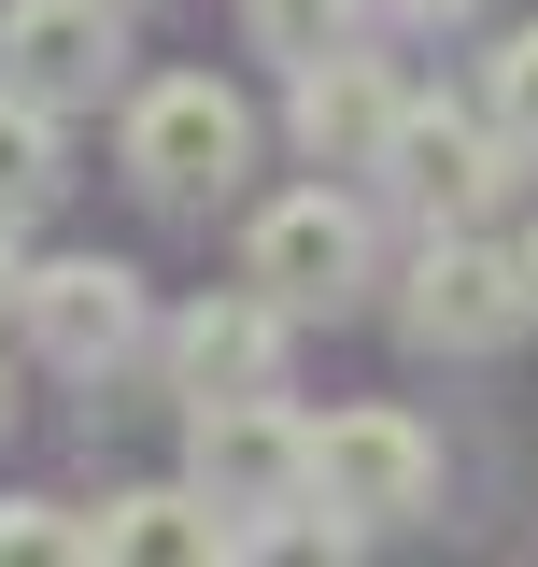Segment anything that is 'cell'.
Here are the masks:
<instances>
[{"mask_svg": "<svg viewBox=\"0 0 538 567\" xmlns=\"http://www.w3.org/2000/svg\"><path fill=\"white\" fill-rule=\"evenodd\" d=\"M369 14H383V0H241V43H256L269 71H312V58H340V43H369Z\"/></svg>", "mask_w": 538, "mask_h": 567, "instance_id": "cell-13", "label": "cell"}, {"mask_svg": "<svg viewBox=\"0 0 538 567\" xmlns=\"http://www.w3.org/2000/svg\"><path fill=\"white\" fill-rule=\"evenodd\" d=\"M397 114H411V85H397V58L383 43H340V58H312V71H283V142L312 156V171H383V142H397Z\"/></svg>", "mask_w": 538, "mask_h": 567, "instance_id": "cell-9", "label": "cell"}, {"mask_svg": "<svg viewBox=\"0 0 538 567\" xmlns=\"http://www.w3.org/2000/svg\"><path fill=\"white\" fill-rule=\"evenodd\" d=\"M14 327H29V354L58 383H114L128 354H156V298H142L128 256H43L14 284Z\"/></svg>", "mask_w": 538, "mask_h": 567, "instance_id": "cell-5", "label": "cell"}, {"mask_svg": "<svg viewBox=\"0 0 538 567\" xmlns=\"http://www.w3.org/2000/svg\"><path fill=\"white\" fill-rule=\"evenodd\" d=\"M510 171H525V142L496 128V114H468V100H411L369 185H383V199H397L411 227H496Z\"/></svg>", "mask_w": 538, "mask_h": 567, "instance_id": "cell-4", "label": "cell"}, {"mask_svg": "<svg viewBox=\"0 0 538 567\" xmlns=\"http://www.w3.org/2000/svg\"><path fill=\"white\" fill-rule=\"evenodd\" d=\"M0 85H29V100H114L128 85V0H0Z\"/></svg>", "mask_w": 538, "mask_h": 567, "instance_id": "cell-10", "label": "cell"}, {"mask_svg": "<svg viewBox=\"0 0 538 567\" xmlns=\"http://www.w3.org/2000/svg\"><path fill=\"white\" fill-rule=\"evenodd\" d=\"M538 327V284H525V241L496 227H425L397 270V341L425 369H468V354H510Z\"/></svg>", "mask_w": 538, "mask_h": 567, "instance_id": "cell-2", "label": "cell"}, {"mask_svg": "<svg viewBox=\"0 0 538 567\" xmlns=\"http://www.w3.org/2000/svg\"><path fill=\"white\" fill-rule=\"evenodd\" d=\"M227 554H256V525L213 483H142L85 511V567H227Z\"/></svg>", "mask_w": 538, "mask_h": 567, "instance_id": "cell-11", "label": "cell"}, {"mask_svg": "<svg viewBox=\"0 0 538 567\" xmlns=\"http://www.w3.org/2000/svg\"><path fill=\"white\" fill-rule=\"evenodd\" d=\"M14 284H29V256H14V213H0V312H14Z\"/></svg>", "mask_w": 538, "mask_h": 567, "instance_id": "cell-17", "label": "cell"}, {"mask_svg": "<svg viewBox=\"0 0 538 567\" xmlns=\"http://www.w3.org/2000/svg\"><path fill=\"white\" fill-rule=\"evenodd\" d=\"M114 171H128L156 213L241 199V171H256V114H241V85H213V71H156V85H128V114H114Z\"/></svg>", "mask_w": 538, "mask_h": 567, "instance_id": "cell-1", "label": "cell"}, {"mask_svg": "<svg viewBox=\"0 0 538 567\" xmlns=\"http://www.w3.org/2000/svg\"><path fill=\"white\" fill-rule=\"evenodd\" d=\"M58 185H71V128H58V100L0 85V213L29 227V213H58Z\"/></svg>", "mask_w": 538, "mask_h": 567, "instance_id": "cell-12", "label": "cell"}, {"mask_svg": "<svg viewBox=\"0 0 538 567\" xmlns=\"http://www.w3.org/2000/svg\"><path fill=\"white\" fill-rule=\"evenodd\" d=\"M43 554H85V511H58V496H0V567H43Z\"/></svg>", "mask_w": 538, "mask_h": 567, "instance_id": "cell-15", "label": "cell"}, {"mask_svg": "<svg viewBox=\"0 0 538 567\" xmlns=\"http://www.w3.org/2000/svg\"><path fill=\"white\" fill-rule=\"evenodd\" d=\"M0 425H14V369H0Z\"/></svg>", "mask_w": 538, "mask_h": 567, "instance_id": "cell-18", "label": "cell"}, {"mask_svg": "<svg viewBox=\"0 0 538 567\" xmlns=\"http://www.w3.org/2000/svg\"><path fill=\"white\" fill-rule=\"evenodd\" d=\"M525 284H538V227H525Z\"/></svg>", "mask_w": 538, "mask_h": 567, "instance_id": "cell-19", "label": "cell"}, {"mask_svg": "<svg viewBox=\"0 0 538 567\" xmlns=\"http://www.w3.org/2000/svg\"><path fill=\"white\" fill-rule=\"evenodd\" d=\"M185 483H213L256 525V554H269L283 539L269 511H312V412H283V383L269 398H199L185 412Z\"/></svg>", "mask_w": 538, "mask_h": 567, "instance_id": "cell-6", "label": "cell"}, {"mask_svg": "<svg viewBox=\"0 0 538 567\" xmlns=\"http://www.w3.org/2000/svg\"><path fill=\"white\" fill-rule=\"evenodd\" d=\"M397 29H468V14H496V0H383Z\"/></svg>", "mask_w": 538, "mask_h": 567, "instance_id": "cell-16", "label": "cell"}, {"mask_svg": "<svg viewBox=\"0 0 538 567\" xmlns=\"http://www.w3.org/2000/svg\"><path fill=\"white\" fill-rule=\"evenodd\" d=\"M482 114L525 142V171H538V14H525V29H496V58H482Z\"/></svg>", "mask_w": 538, "mask_h": 567, "instance_id": "cell-14", "label": "cell"}, {"mask_svg": "<svg viewBox=\"0 0 538 567\" xmlns=\"http://www.w3.org/2000/svg\"><path fill=\"white\" fill-rule=\"evenodd\" d=\"M283 354H298V312H283L269 284H213V298H185V312L156 327V369H170L185 412H199V398H269Z\"/></svg>", "mask_w": 538, "mask_h": 567, "instance_id": "cell-8", "label": "cell"}, {"mask_svg": "<svg viewBox=\"0 0 538 567\" xmlns=\"http://www.w3.org/2000/svg\"><path fill=\"white\" fill-rule=\"evenodd\" d=\"M312 496L354 511L369 539H383V525H425V511H439V440H425L397 398H354V412L312 425Z\"/></svg>", "mask_w": 538, "mask_h": 567, "instance_id": "cell-7", "label": "cell"}, {"mask_svg": "<svg viewBox=\"0 0 538 567\" xmlns=\"http://www.w3.org/2000/svg\"><path fill=\"white\" fill-rule=\"evenodd\" d=\"M241 284H269L298 327L354 312V298L383 284V227H369V199H354V171H312V185H283V199L241 227Z\"/></svg>", "mask_w": 538, "mask_h": 567, "instance_id": "cell-3", "label": "cell"}]
</instances>
